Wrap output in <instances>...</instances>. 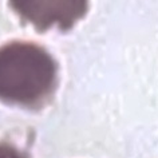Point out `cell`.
<instances>
[{
    "label": "cell",
    "instance_id": "2",
    "mask_svg": "<svg viewBox=\"0 0 158 158\" xmlns=\"http://www.w3.org/2000/svg\"><path fill=\"white\" fill-rule=\"evenodd\" d=\"M8 6L23 23L32 24L38 32L54 26L63 31L70 30L89 10V3L85 2H11Z\"/></svg>",
    "mask_w": 158,
    "mask_h": 158
},
{
    "label": "cell",
    "instance_id": "3",
    "mask_svg": "<svg viewBox=\"0 0 158 158\" xmlns=\"http://www.w3.org/2000/svg\"><path fill=\"white\" fill-rule=\"evenodd\" d=\"M0 158H30V156L12 142L0 141Z\"/></svg>",
    "mask_w": 158,
    "mask_h": 158
},
{
    "label": "cell",
    "instance_id": "1",
    "mask_svg": "<svg viewBox=\"0 0 158 158\" xmlns=\"http://www.w3.org/2000/svg\"><path fill=\"white\" fill-rule=\"evenodd\" d=\"M59 86V64L46 47L30 40L0 46V102L31 111L44 109Z\"/></svg>",
    "mask_w": 158,
    "mask_h": 158
}]
</instances>
